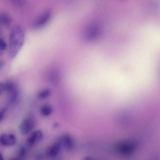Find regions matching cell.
<instances>
[{"mask_svg":"<svg viewBox=\"0 0 160 160\" xmlns=\"http://www.w3.org/2000/svg\"><path fill=\"white\" fill-rule=\"evenodd\" d=\"M12 22L11 18L7 13L0 12V25L5 27L9 26Z\"/></svg>","mask_w":160,"mask_h":160,"instance_id":"obj_9","label":"cell"},{"mask_svg":"<svg viewBox=\"0 0 160 160\" xmlns=\"http://www.w3.org/2000/svg\"><path fill=\"white\" fill-rule=\"evenodd\" d=\"M51 92L49 89H45L40 92L38 94V98L40 99H44L48 97Z\"/></svg>","mask_w":160,"mask_h":160,"instance_id":"obj_12","label":"cell"},{"mask_svg":"<svg viewBox=\"0 0 160 160\" xmlns=\"http://www.w3.org/2000/svg\"><path fill=\"white\" fill-rule=\"evenodd\" d=\"M7 48V45L5 41L3 38H0V50H4Z\"/></svg>","mask_w":160,"mask_h":160,"instance_id":"obj_15","label":"cell"},{"mask_svg":"<svg viewBox=\"0 0 160 160\" xmlns=\"http://www.w3.org/2000/svg\"><path fill=\"white\" fill-rule=\"evenodd\" d=\"M62 146L60 139L54 142L47 149V156L49 158L56 157L60 152Z\"/></svg>","mask_w":160,"mask_h":160,"instance_id":"obj_7","label":"cell"},{"mask_svg":"<svg viewBox=\"0 0 160 160\" xmlns=\"http://www.w3.org/2000/svg\"><path fill=\"white\" fill-rule=\"evenodd\" d=\"M3 156L2 153L0 152V160H3Z\"/></svg>","mask_w":160,"mask_h":160,"instance_id":"obj_18","label":"cell"},{"mask_svg":"<svg viewBox=\"0 0 160 160\" xmlns=\"http://www.w3.org/2000/svg\"><path fill=\"white\" fill-rule=\"evenodd\" d=\"M42 131L38 130L33 132L29 136L26 140V143L29 146H33L39 142L43 138Z\"/></svg>","mask_w":160,"mask_h":160,"instance_id":"obj_4","label":"cell"},{"mask_svg":"<svg viewBox=\"0 0 160 160\" xmlns=\"http://www.w3.org/2000/svg\"><path fill=\"white\" fill-rule=\"evenodd\" d=\"M6 110L7 108H5L0 109V121L3 119Z\"/></svg>","mask_w":160,"mask_h":160,"instance_id":"obj_16","label":"cell"},{"mask_svg":"<svg viewBox=\"0 0 160 160\" xmlns=\"http://www.w3.org/2000/svg\"><path fill=\"white\" fill-rule=\"evenodd\" d=\"M4 91H5L4 83L0 82V95H1Z\"/></svg>","mask_w":160,"mask_h":160,"instance_id":"obj_17","label":"cell"},{"mask_svg":"<svg viewBox=\"0 0 160 160\" xmlns=\"http://www.w3.org/2000/svg\"><path fill=\"white\" fill-rule=\"evenodd\" d=\"M60 140L62 145L67 151H71L74 147V140L73 137L69 134H64L61 138Z\"/></svg>","mask_w":160,"mask_h":160,"instance_id":"obj_5","label":"cell"},{"mask_svg":"<svg viewBox=\"0 0 160 160\" xmlns=\"http://www.w3.org/2000/svg\"><path fill=\"white\" fill-rule=\"evenodd\" d=\"M60 73L57 69L51 70L48 73V79L49 82L53 85L58 84L60 80Z\"/></svg>","mask_w":160,"mask_h":160,"instance_id":"obj_8","label":"cell"},{"mask_svg":"<svg viewBox=\"0 0 160 160\" xmlns=\"http://www.w3.org/2000/svg\"><path fill=\"white\" fill-rule=\"evenodd\" d=\"M4 84L5 91L10 93L16 90V85L13 82L8 81Z\"/></svg>","mask_w":160,"mask_h":160,"instance_id":"obj_11","label":"cell"},{"mask_svg":"<svg viewBox=\"0 0 160 160\" xmlns=\"http://www.w3.org/2000/svg\"><path fill=\"white\" fill-rule=\"evenodd\" d=\"M16 142V137L13 134L3 133L0 136V144L3 146H12L15 144Z\"/></svg>","mask_w":160,"mask_h":160,"instance_id":"obj_6","label":"cell"},{"mask_svg":"<svg viewBox=\"0 0 160 160\" xmlns=\"http://www.w3.org/2000/svg\"><path fill=\"white\" fill-rule=\"evenodd\" d=\"M35 120L32 116H29L24 118L19 126V130L22 134H26L30 132L35 125Z\"/></svg>","mask_w":160,"mask_h":160,"instance_id":"obj_2","label":"cell"},{"mask_svg":"<svg viewBox=\"0 0 160 160\" xmlns=\"http://www.w3.org/2000/svg\"><path fill=\"white\" fill-rule=\"evenodd\" d=\"M3 63L1 61H0V69L2 68L3 66Z\"/></svg>","mask_w":160,"mask_h":160,"instance_id":"obj_19","label":"cell"},{"mask_svg":"<svg viewBox=\"0 0 160 160\" xmlns=\"http://www.w3.org/2000/svg\"><path fill=\"white\" fill-rule=\"evenodd\" d=\"M51 16V11L46 10L37 18L32 24L33 28L39 29L45 25L49 20Z\"/></svg>","mask_w":160,"mask_h":160,"instance_id":"obj_3","label":"cell"},{"mask_svg":"<svg viewBox=\"0 0 160 160\" xmlns=\"http://www.w3.org/2000/svg\"><path fill=\"white\" fill-rule=\"evenodd\" d=\"M52 108L49 104L46 103L42 105L40 109V113L42 116L47 117L50 115L52 112Z\"/></svg>","mask_w":160,"mask_h":160,"instance_id":"obj_10","label":"cell"},{"mask_svg":"<svg viewBox=\"0 0 160 160\" xmlns=\"http://www.w3.org/2000/svg\"><path fill=\"white\" fill-rule=\"evenodd\" d=\"M24 39V32L20 26H16L12 30L9 35L8 57L14 58L21 48Z\"/></svg>","mask_w":160,"mask_h":160,"instance_id":"obj_1","label":"cell"},{"mask_svg":"<svg viewBox=\"0 0 160 160\" xmlns=\"http://www.w3.org/2000/svg\"><path fill=\"white\" fill-rule=\"evenodd\" d=\"M27 152V149L25 147L23 146H21L19 149L18 158L19 159H23L25 157Z\"/></svg>","mask_w":160,"mask_h":160,"instance_id":"obj_13","label":"cell"},{"mask_svg":"<svg viewBox=\"0 0 160 160\" xmlns=\"http://www.w3.org/2000/svg\"><path fill=\"white\" fill-rule=\"evenodd\" d=\"M13 5L17 7H22L26 2L25 0H9Z\"/></svg>","mask_w":160,"mask_h":160,"instance_id":"obj_14","label":"cell"}]
</instances>
